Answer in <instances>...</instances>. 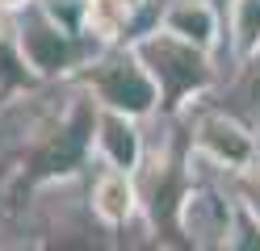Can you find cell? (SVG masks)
Masks as SVG:
<instances>
[{"label": "cell", "mask_w": 260, "mask_h": 251, "mask_svg": "<svg viewBox=\"0 0 260 251\" xmlns=\"http://www.w3.org/2000/svg\"><path fill=\"white\" fill-rule=\"evenodd\" d=\"M135 55L143 59V67L151 71L155 88H159V105H164L168 117L185 113L193 105H202L218 92L222 84V67H218V55L193 46V42H181L164 29H151L143 38L130 42Z\"/></svg>", "instance_id": "cell-1"}, {"label": "cell", "mask_w": 260, "mask_h": 251, "mask_svg": "<svg viewBox=\"0 0 260 251\" xmlns=\"http://www.w3.org/2000/svg\"><path fill=\"white\" fill-rule=\"evenodd\" d=\"M76 84L84 88L96 109H113L126 113L135 122H147V117H159L164 105H159V88L151 71L143 67V59L135 55V46H105L76 71Z\"/></svg>", "instance_id": "cell-2"}, {"label": "cell", "mask_w": 260, "mask_h": 251, "mask_svg": "<svg viewBox=\"0 0 260 251\" xmlns=\"http://www.w3.org/2000/svg\"><path fill=\"white\" fill-rule=\"evenodd\" d=\"M17 21V42H21V55L29 63V71H34L42 84H63V80H76V71L84 67L96 50L88 33H72L63 29L51 13L42 9V0H34L25 13L13 17Z\"/></svg>", "instance_id": "cell-3"}, {"label": "cell", "mask_w": 260, "mask_h": 251, "mask_svg": "<svg viewBox=\"0 0 260 251\" xmlns=\"http://www.w3.org/2000/svg\"><path fill=\"white\" fill-rule=\"evenodd\" d=\"M189 151L226 176H243L260 163V130L222 105H198L189 122Z\"/></svg>", "instance_id": "cell-4"}, {"label": "cell", "mask_w": 260, "mask_h": 251, "mask_svg": "<svg viewBox=\"0 0 260 251\" xmlns=\"http://www.w3.org/2000/svg\"><path fill=\"white\" fill-rule=\"evenodd\" d=\"M222 17L226 13L214 0H155V29H164L181 42H193L210 55H222L226 46Z\"/></svg>", "instance_id": "cell-5"}, {"label": "cell", "mask_w": 260, "mask_h": 251, "mask_svg": "<svg viewBox=\"0 0 260 251\" xmlns=\"http://www.w3.org/2000/svg\"><path fill=\"white\" fill-rule=\"evenodd\" d=\"M92 155L101 159V167H118V172H135L143 159H147V134H143V122L126 113L101 109L96 113V130H92Z\"/></svg>", "instance_id": "cell-6"}, {"label": "cell", "mask_w": 260, "mask_h": 251, "mask_svg": "<svg viewBox=\"0 0 260 251\" xmlns=\"http://www.w3.org/2000/svg\"><path fill=\"white\" fill-rule=\"evenodd\" d=\"M88 205L105 226L122 230L143 218V189L135 172H118V167H101L88 180Z\"/></svg>", "instance_id": "cell-7"}, {"label": "cell", "mask_w": 260, "mask_h": 251, "mask_svg": "<svg viewBox=\"0 0 260 251\" xmlns=\"http://www.w3.org/2000/svg\"><path fill=\"white\" fill-rule=\"evenodd\" d=\"M143 0H84V33L96 46H126L139 38Z\"/></svg>", "instance_id": "cell-8"}, {"label": "cell", "mask_w": 260, "mask_h": 251, "mask_svg": "<svg viewBox=\"0 0 260 251\" xmlns=\"http://www.w3.org/2000/svg\"><path fill=\"white\" fill-rule=\"evenodd\" d=\"M210 100L260 130V50H256V55H248V59H239L231 71L222 76L218 92L210 96Z\"/></svg>", "instance_id": "cell-9"}, {"label": "cell", "mask_w": 260, "mask_h": 251, "mask_svg": "<svg viewBox=\"0 0 260 251\" xmlns=\"http://www.w3.org/2000/svg\"><path fill=\"white\" fill-rule=\"evenodd\" d=\"M38 76L29 71V63L21 55V42H17V21L0 13V100L5 96H17V92H29L38 88Z\"/></svg>", "instance_id": "cell-10"}, {"label": "cell", "mask_w": 260, "mask_h": 251, "mask_svg": "<svg viewBox=\"0 0 260 251\" xmlns=\"http://www.w3.org/2000/svg\"><path fill=\"white\" fill-rule=\"evenodd\" d=\"M260 50V0H231L226 5V71Z\"/></svg>", "instance_id": "cell-11"}, {"label": "cell", "mask_w": 260, "mask_h": 251, "mask_svg": "<svg viewBox=\"0 0 260 251\" xmlns=\"http://www.w3.org/2000/svg\"><path fill=\"white\" fill-rule=\"evenodd\" d=\"M218 251H260V218L243 205H235V218H231V230H226V239Z\"/></svg>", "instance_id": "cell-12"}, {"label": "cell", "mask_w": 260, "mask_h": 251, "mask_svg": "<svg viewBox=\"0 0 260 251\" xmlns=\"http://www.w3.org/2000/svg\"><path fill=\"white\" fill-rule=\"evenodd\" d=\"M235 197L248 205L256 218H260V163L252 167V172H243V176H235Z\"/></svg>", "instance_id": "cell-13"}, {"label": "cell", "mask_w": 260, "mask_h": 251, "mask_svg": "<svg viewBox=\"0 0 260 251\" xmlns=\"http://www.w3.org/2000/svg\"><path fill=\"white\" fill-rule=\"evenodd\" d=\"M0 251H34V239L21 230V234H0Z\"/></svg>", "instance_id": "cell-14"}, {"label": "cell", "mask_w": 260, "mask_h": 251, "mask_svg": "<svg viewBox=\"0 0 260 251\" xmlns=\"http://www.w3.org/2000/svg\"><path fill=\"white\" fill-rule=\"evenodd\" d=\"M29 5H34V0H0V13H5V17H17V13H25Z\"/></svg>", "instance_id": "cell-15"}, {"label": "cell", "mask_w": 260, "mask_h": 251, "mask_svg": "<svg viewBox=\"0 0 260 251\" xmlns=\"http://www.w3.org/2000/svg\"><path fill=\"white\" fill-rule=\"evenodd\" d=\"M147 251H172V247H168V243H159V239H151V243H147Z\"/></svg>", "instance_id": "cell-16"}, {"label": "cell", "mask_w": 260, "mask_h": 251, "mask_svg": "<svg viewBox=\"0 0 260 251\" xmlns=\"http://www.w3.org/2000/svg\"><path fill=\"white\" fill-rule=\"evenodd\" d=\"M214 5H218V9H222V13H226V5H231V0H214Z\"/></svg>", "instance_id": "cell-17"}]
</instances>
